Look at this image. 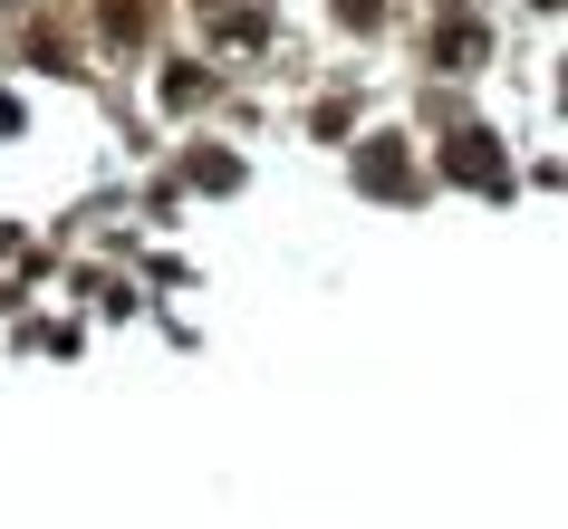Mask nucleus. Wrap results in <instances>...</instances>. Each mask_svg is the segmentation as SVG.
Instances as JSON below:
<instances>
[{"instance_id":"obj_1","label":"nucleus","mask_w":568,"mask_h":529,"mask_svg":"<svg viewBox=\"0 0 568 529\" xmlns=\"http://www.w3.org/2000/svg\"><path fill=\"white\" fill-rule=\"evenodd\" d=\"M415 68L424 78H481V68H491V20H481V0H424Z\"/></svg>"},{"instance_id":"obj_10","label":"nucleus","mask_w":568,"mask_h":529,"mask_svg":"<svg viewBox=\"0 0 568 529\" xmlns=\"http://www.w3.org/2000/svg\"><path fill=\"white\" fill-rule=\"evenodd\" d=\"M328 30L366 49V39H386V30H395V0H328Z\"/></svg>"},{"instance_id":"obj_8","label":"nucleus","mask_w":568,"mask_h":529,"mask_svg":"<svg viewBox=\"0 0 568 529\" xmlns=\"http://www.w3.org/2000/svg\"><path fill=\"white\" fill-rule=\"evenodd\" d=\"M357 106H366L357 88H328V96H308L300 116H308V135H318V145H357Z\"/></svg>"},{"instance_id":"obj_4","label":"nucleus","mask_w":568,"mask_h":529,"mask_svg":"<svg viewBox=\"0 0 568 529\" xmlns=\"http://www.w3.org/2000/svg\"><path fill=\"white\" fill-rule=\"evenodd\" d=\"M212 59H270L280 49V0H183Z\"/></svg>"},{"instance_id":"obj_5","label":"nucleus","mask_w":568,"mask_h":529,"mask_svg":"<svg viewBox=\"0 0 568 529\" xmlns=\"http://www.w3.org/2000/svg\"><path fill=\"white\" fill-rule=\"evenodd\" d=\"M145 96H154V116H164V125H193V116H212V106L232 96V68H212V59H154Z\"/></svg>"},{"instance_id":"obj_6","label":"nucleus","mask_w":568,"mask_h":529,"mask_svg":"<svg viewBox=\"0 0 568 529\" xmlns=\"http://www.w3.org/2000/svg\"><path fill=\"white\" fill-rule=\"evenodd\" d=\"M164 20H174V0H88V39L106 59H145Z\"/></svg>"},{"instance_id":"obj_11","label":"nucleus","mask_w":568,"mask_h":529,"mask_svg":"<svg viewBox=\"0 0 568 529\" xmlns=\"http://www.w3.org/2000/svg\"><path fill=\"white\" fill-rule=\"evenodd\" d=\"M20 125H30V106H20V96L0 88V135H20Z\"/></svg>"},{"instance_id":"obj_13","label":"nucleus","mask_w":568,"mask_h":529,"mask_svg":"<svg viewBox=\"0 0 568 529\" xmlns=\"http://www.w3.org/2000/svg\"><path fill=\"white\" fill-rule=\"evenodd\" d=\"M520 10H539V20H549V10H568V0H520Z\"/></svg>"},{"instance_id":"obj_3","label":"nucleus","mask_w":568,"mask_h":529,"mask_svg":"<svg viewBox=\"0 0 568 529\" xmlns=\"http://www.w3.org/2000/svg\"><path fill=\"white\" fill-rule=\"evenodd\" d=\"M434 183H453V193H510V183H520V164H510V145L491 135V125L453 116L444 135H434Z\"/></svg>"},{"instance_id":"obj_12","label":"nucleus","mask_w":568,"mask_h":529,"mask_svg":"<svg viewBox=\"0 0 568 529\" xmlns=\"http://www.w3.org/2000/svg\"><path fill=\"white\" fill-rule=\"evenodd\" d=\"M549 96H559V106H568V49H559V78H549Z\"/></svg>"},{"instance_id":"obj_9","label":"nucleus","mask_w":568,"mask_h":529,"mask_svg":"<svg viewBox=\"0 0 568 529\" xmlns=\"http://www.w3.org/2000/svg\"><path fill=\"white\" fill-rule=\"evenodd\" d=\"M20 59H30L39 78H78V39H68L59 20H30V30H20Z\"/></svg>"},{"instance_id":"obj_2","label":"nucleus","mask_w":568,"mask_h":529,"mask_svg":"<svg viewBox=\"0 0 568 529\" xmlns=\"http://www.w3.org/2000/svg\"><path fill=\"white\" fill-rule=\"evenodd\" d=\"M347 174H357V193H376V203H424L434 164L415 154V135H405V125H366L357 145H347Z\"/></svg>"},{"instance_id":"obj_7","label":"nucleus","mask_w":568,"mask_h":529,"mask_svg":"<svg viewBox=\"0 0 568 529\" xmlns=\"http://www.w3.org/2000/svg\"><path fill=\"white\" fill-rule=\"evenodd\" d=\"M241 174H251V164H241L222 135H193V145H183V193H241Z\"/></svg>"}]
</instances>
